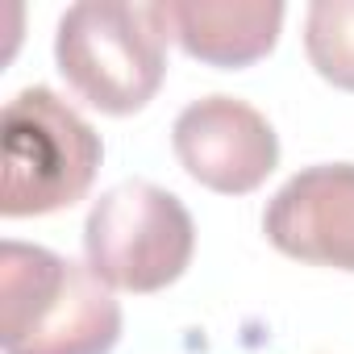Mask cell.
<instances>
[{
	"mask_svg": "<svg viewBox=\"0 0 354 354\" xmlns=\"http://www.w3.org/2000/svg\"><path fill=\"white\" fill-rule=\"evenodd\" d=\"M154 13L167 42L225 71L267 59L283 26L279 0H154Z\"/></svg>",
	"mask_w": 354,
	"mask_h": 354,
	"instance_id": "52a82bcc",
	"label": "cell"
},
{
	"mask_svg": "<svg viewBox=\"0 0 354 354\" xmlns=\"http://www.w3.org/2000/svg\"><path fill=\"white\" fill-rule=\"evenodd\" d=\"M192 250V213L175 192L150 180H125L109 188L84 221L88 267L121 292H162L188 271Z\"/></svg>",
	"mask_w": 354,
	"mask_h": 354,
	"instance_id": "277c9868",
	"label": "cell"
},
{
	"mask_svg": "<svg viewBox=\"0 0 354 354\" xmlns=\"http://www.w3.org/2000/svg\"><path fill=\"white\" fill-rule=\"evenodd\" d=\"M304 50L321 80L354 92V0H313L304 17Z\"/></svg>",
	"mask_w": 354,
	"mask_h": 354,
	"instance_id": "ba28073f",
	"label": "cell"
},
{
	"mask_svg": "<svg viewBox=\"0 0 354 354\" xmlns=\"http://www.w3.org/2000/svg\"><path fill=\"white\" fill-rule=\"evenodd\" d=\"M55 63L80 100L129 117L154 100L167 75V34L154 5L80 0L59 17Z\"/></svg>",
	"mask_w": 354,
	"mask_h": 354,
	"instance_id": "3957f363",
	"label": "cell"
},
{
	"mask_svg": "<svg viewBox=\"0 0 354 354\" xmlns=\"http://www.w3.org/2000/svg\"><path fill=\"white\" fill-rule=\"evenodd\" d=\"M263 234L288 259L354 271V162L296 171L271 196Z\"/></svg>",
	"mask_w": 354,
	"mask_h": 354,
	"instance_id": "8992f818",
	"label": "cell"
},
{
	"mask_svg": "<svg viewBox=\"0 0 354 354\" xmlns=\"http://www.w3.org/2000/svg\"><path fill=\"white\" fill-rule=\"evenodd\" d=\"M171 146L192 180L221 196L254 192L279 162L271 121L234 96L192 100L171 125Z\"/></svg>",
	"mask_w": 354,
	"mask_h": 354,
	"instance_id": "5b68a950",
	"label": "cell"
},
{
	"mask_svg": "<svg viewBox=\"0 0 354 354\" xmlns=\"http://www.w3.org/2000/svg\"><path fill=\"white\" fill-rule=\"evenodd\" d=\"M117 337L121 304L92 267L13 238L0 246L5 354H109Z\"/></svg>",
	"mask_w": 354,
	"mask_h": 354,
	"instance_id": "6da1fadb",
	"label": "cell"
},
{
	"mask_svg": "<svg viewBox=\"0 0 354 354\" xmlns=\"http://www.w3.org/2000/svg\"><path fill=\"white\" fill-rule=\"evenodd\" d=\"M100 133L50 88H26L0 117V217H42L84 201L100 171Z\"/></svg>",
	"mask_w": 354,
	"mask_h": 354,
	"instance_id": "7a4b0ae2",
	"label": "cell"
}]
</instances>
